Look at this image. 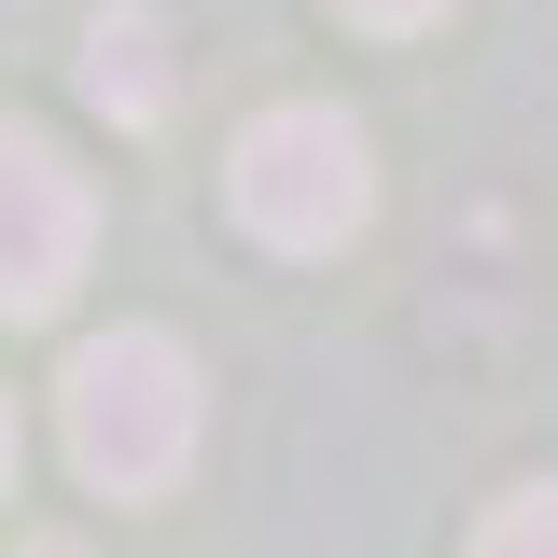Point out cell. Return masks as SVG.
Segmentation results:
<instances>
[{"label": "cell", "instance_id": "cell-6", "mask_svg": "<svg viewBox=\"0 0 558 558\" xmlns=\"http://www.w3.org/2000/svg\"><path fill=\"white\" fill-rule=\"evenodd\" d=\"M349 28H433V14H447V0H336Z\"/></svg>", "mask_w": 558, "mask_h": 558}, {"label": "cell", "instance_id": "cell-3", "mask_svg": "<svg viewBox=\"0 0 558 558\" xmlns=\"http://www.w3.org/2000/svg\"><path fill=\"white\" fill-rule=\"evenodd\" d=\"M98 252V196H84V168H70L57 140L0 126V322H57L70 279Z\"/></svg>", "mask_w": 558, "mask_h": 558}, {"label": "cell", "instance_id": "cell-8", "mask_svg": "<svg viewBox=\"0 0 558 558\" xmlns=\"http://www.w3.org/2000/svg\"><path fill=\"white\" fill-rule=\"evenodd\" d=\"M14 558H84V545H14Z\"/></svg>", "mask_w": 558, "mask_h": 558}, {"label": "cell", "instance_id": "cell-5", "mask_svg": "<svg viewBox=\"0 0 558 558\" xmlns=\"http://www.w3.org/2000/svg\"><path fill=\"white\" fill-rule=\"evenodd\" d=\"M475 558H558V488H517V502H488Z\"/></svg>", "mask_w": 558, "mask_h": 558}, {"label": "cell", "instance_id": "cell-7", "mask_svg": "<svg viewBox=\"0 0 558 558\" xmlns=\"http://www.w3.org/2000/svg\"><path fill=\"white\" fill-rule=\"evenodd\" d=\"M0 488H14V405H0Z\"/></svg>", "mask_w": 558, "mask_h": 558}, {"label": "cell", "instance_id": "cell-1", "mask_svg": "<svg viewBox=\"0 0 558 558\" xmlns=\"http://www.w3.org/2000/svg\"><path fill=\"white\" fill-rule=\"evenodd\" d=\"M57 433L84 488H112V502H154V488L196 461V349L154 336V322H112V336L70 349V391H57Z\"/></svg>", "mask_w": 558, "mask_h": 558}, {"label": "cell", "instance_id": "cell-4", "mask_svg": "<svg viewBox=\"0 0 558 558\" xmlns=\"http://www.w3.org/2000/svg\"><path fill=\"white\" fill-rule=\"evenodd\" d=\"M84 98H98V112H126V126H154V112L182 98L168 28H154V14H98V28H84Z\"/></svg>", "mask_w": 558, "mask_h": 558}, {"label": "cell", "instance_id": "cell-2", "mask_svg": "<svg viewBox=\"0 0 558 558\" xmlns=\"http://www.w3.org/2000/svg\"><path fill=\"white\" fill-rule=\"evenodd\" d=\"M223 209L266 238V252H349L363 238V209H377V154L349 112H266V126L223 154Z\"/></svg>", "mask_w": 558, "mask_h": 558}]
</instances>
